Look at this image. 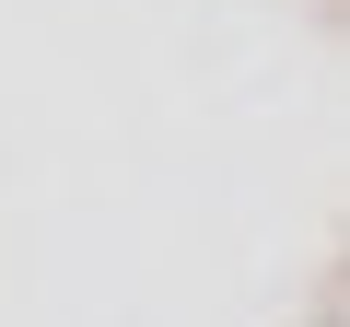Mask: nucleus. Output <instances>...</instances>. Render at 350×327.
<instances>
[{
    "label": "nucleus",
    "mask_w": 350,
    "mask_h": 327,
    "mask_svg": "<svg viewBox=\"0 0 350 327\" xmlns=\"http://www.w3.org/2000/svg\"><path fill=\"white\" fill-rule=\"evenodd\" d=\"M338 0H0V327H338Z\"/></svg>",
    "instance_id": "f257e3e1"
}]
</instances>
